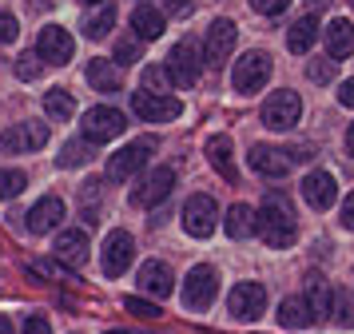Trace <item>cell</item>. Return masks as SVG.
<instances>
[{
    "label": "cell",
    "instance_id": "cell-1",
    "mask_svg": "<svg viewBox=\"0 0 354 334\" xmlns=\"http://www.w3.org/2000/svg\"><path fill=\"white\" fill-rule=\"evenodd\" d=\"M255 235L267 243V247H290L295 243V235H299V223H295V211H290V203L279 195V191H271L267 199H263V207L255 211Z\"/></svg>",
    "mask_w": 354,
    "mask_h": 334
},
{
    "label": "cell",
    "instance_id": "cell-2",
    "mask_svg": "<svg viewBox=\"0 0 354 334\" xmlns=\"http://www.w3.org/2000/svg\"><path fill=\"white\" fill-rule=\"evenodd\" d=\"M128 127V115L120 108H108V104H96V108L84 111V140L88 143H108L115 136H124Z\"/></svg>",
    "mask_w": 354,
    "mask_h": 334
},
{
    "label": "cell",
    "instance_id": "cell-3",
    "mask_svg": "<svg viewBox=\"0 0 354 334\" xmlns=\"http://www.w3.org/2000/svg\"><path fill=\"white\" fill-rule=\"evenodd\" d=\"M267 80H271V56L259 52V48L243 52L239 60H235V68H231V84H235V92H259Z\"/></svg>",
    "mask_w": 354,
    "mask_h": 334
},
{
    "label": "cell",
    "instance_id": "cell-4",
    "mask_svg": "<svg viewBox=\"0 0 354 334\" xmlns=\"http://www.w3.org/2000/svg\"><path fill=\"white\" fill-rule=\"evenodd\" d=\"M151 151H156V140H131L128 147H120L115 156H108V179L112 183H128L131 175L144 171Z\"/></svg>",
    "mask_w": 354,
    "mask_h": 334
},
{
    "label": "cell",
    "instance_id": "cell-5",
    "mask_svg": "<svg viewBox=\"0 0 354 334\" xmlns=\"http://www.w3.org/2000/svg\"><path fill=\"white\" fill-rule=\"evenodd\" d=\"M299 120H303V100H299V92L283 88V92L267 95V104H263V124L267 127H274V131H290Z\"/></svg>",
    "mask_w": 354,
    "mask_h": 334
},
{
    "label": "cell",
    "instance_id": "cell-6",
    "mask_svg": "<svg viewBox=\"0 0 354 334\" xmlns=\"http://www.w3.org/2000/svg\"><path fill=\"white\" fill-rule=\"evenodd\" d=\"M215 290H219L215 267L199 263V267H192L187 279H183V306H187V310H207L211 302H215Z\"/></svg>",
    "mask_w": 354,
    "mask_h": 334
},
{
    "label": "cell",
    "instance_id": "cell-7",
    "mask_svg": "<svg viewBox=\"0 0 354 334\" xmlns=\"http://www.w3.org/2000/svg\"><path fill=\"white\" fill-rule=\"evenodd\" d=\"M215 223H219V203L211 195H192L183 203V231L192 239H207L215 231Z\"/></svg>",
    "mask_w": 354,
    "mask_h": 334
},
{
    "label": "cell",
    "instance_id": "cell-8",
    "mask_svg": "<svg viewBox=\"0 0 354 334\" xmlns=\"http://www.w3.org/2000/svg\"><path fill=\"white\" fill-rule=\"evenodd\" d=\"M131 259H136V239L128 231H112V235L104 239V251H100V267L108 279H120L124 270L131 267Z\"/></svg>",
    "mask_w": 354,
    "mask_h": 334
},
{
    "label": "cell",
    "instance_id": "cell-9",
    "mask_svg": "<svg viewBox=\"0 0 354 334\" xmlns=\"http://www.w3.org/2000/svg\"><path fill=\"white\" fill-rule=\"evenodd\" d=\"M199 48H195V40H179L176 48H171V56H167V76H171V84L176 88H192L195 80H199Z\"/></svg>",
    "mask_w": 354,
    "mask_h": 334
},
{
    "label": "cell",
    "instance_id": "cell-10",
    "mask_svg": "<svg viewBox=\"0 0 354 334\" xmlns=\"http://www.w3.org/2000/svg\"><path fill=\"white\" fill-rule=\"evenodd\" d=\"M131 111L144 120V124H167V120H176L183 104H179L176 95H151V92H131Z\"/></svg>",
    "mask_w": 354,
    "mask_h": 334
},
{
    "label": "cell",
    "instance_id": "cell-11",
    "mask_svg": "<svg viewBox=\"0 0 354 334\" xmlns=\"http://www.w3.org/2000/svg\"><path fill=\"white\" fill-rule=\"evenodd\" d=\"M48 143V124H36V120H24V124H12L4 136H0V151L8 156H20V151H40Z\"/></svg>",
    "mask_w": 354,
    "mask_h": 334
},
{
    "label": "cell",
    "instance_id": "cell-12",
    "mask_svg": "<svg viewBox=\"0 0 354 334\" xmlns=\"http://www.w3.org/2000/svg\"><path fill=\"white\" fill-rule=\"evenodd\" d=\"M227 310L243 322H251L267 310V286L263 283H235L231 295H227Z\"/></svg>",
    "mask_w": 354,
    "mask_h": 334
},
{
    "label": "cell",
    "instance_id": "cell-13",
    "mask_svg": "<svg viewBox=\"0 0 354 334\" xmlns=\"http://www.w3.org/2000/svg\"><path fill=\"white\" fill-rule=\"evenodd\" d=\"M235 40H239V28H235V20H215L207 28V36H203V60L211 64V68H219V64L235 52Z\"/></svg>",
    "mask_w": 354,
    "mask_h": 334
},
{
    "label": "cell",
    "instance_id": "cell-14",
    "mask_svg": "<svg viewBox=\"0 0 354 334\" xmlns=\"http://www.w3.org/2000/svg\"><path fill=\"white\" fill-rule=\"evenodd\" d=\"M36 56L44 64H68L76 56V40H72V32L60 28V24H48V28H40V40H36Z\"/></svg>",
    "mask_w": 354,
    "mask_h": 334
},
{
    "label": "cell",
    "instance_id": "cell-15",
    "mask_svg": "<svg viewBox=\"0 0 354 334\" xmlns=\"http://www.w3.org/2000/svg\"><path fill=\"white\" fill-rule=\"evenodd\" d=\"M171 187H176V171H171V167H156V171H147L144 179H140V187H131V203L156 207L171 195Z\"/></svg>",
    "mask_w": 354,
    "mask_h": 334
},
{
    "label": "cell",
    "instance_id": "cell-16",
    "mask_svg": "<svg viewBox=\"0 0 354 334\" xmlns=\"http://www.w3.org/2000/svg\"><path fill=\"white\" fill-rule=\"evenodd\" d=\"M171 286H176V275H171V267L167 263H160V259H147L144 267H140V290L144 295H151V299H171Z\"/></svg>",
    "mask_w": 354,
    "mask_h": 334
},
{
    "label": "cell",
    "instance_id": "cell-17",
    "mask_svg": "<svg viewBox=\"0 0 354 334\" xmlns=\"http://www.w3.org/2000/svg\"><path fill=\"white\" fill-rule=\"evenodd\" d=\"M247 163H251V171L267 175V179H283V175L290 171V156L283 147H267V143H255L251 156H247Z\"/></svg>",
    "mask_w": 354,
    "mask_h": 334
},
{
    "label": "cell",
    "instance_id": "cell-18",
    "mask_svg": "<svg viewBox=\"0 0 354 334\" xmlns=\"http://www.w3.org/2000/svg\"><path fill=\"white\" fill-rule=\"evenodd\" d=\"M303 199L315 211H330V203L338 199V179L330 171H310L303 179Z\"/></svg>",
    "mask_w": 354,
    "mask_h": 334
},
{
    "label": "cell",
    "instance_id": "cell-19",
    "mask_svg": "<svg viewBox=\"0 0 354 334\" xmlns=\"http://www.w3.org/2000/svg\"><path fill=\"white\" fill-rule=\"evenodd\" d=\"M24 223H28V231H32V235H48V231H56V227L64 223V199L44 195V199L24 215Z\"/></svg>",
    "mask_w": 354,
    "mask_h": 334
},
{
    "label": "cell",
    "instance_id": "cell-20",
    "mask_svg": "<svg viewBox=\"0 0 354 334\" xmlns=\"http://www.w3.org/2000/svg\"><path fill=\"white\" fill-rule=\"evenodd\" d=\"M322 40H326V60H335V64L346 60L354 52V24L338 16V20H330V24L322 28Z\"/></svg>",
    "mask_w": 354,
    "mask_h": 334
},
{
    "label": "cell",
    "instance_id": "cell-21",
    "mask_svg": "<svg viewBox=\"0 0 354 334\" xmlns=\"http://www.w3.org/2000/svg\"><path fill=\"white\" fill-rule=\"evenodd\" d=\"M56 263L84 267V263H88V235H84V231H76V227L60 231V239H56Z\"/></svg>",
    "mask_w": 354,
    "mask_h": 334
},
{
    "label": "cell",
    "instance_id": "cell-22",
    "mask_svg": "<svg viewBox=\"0 0 354 334\" xmlns=\"http://www.w3.org/2000/svg\"><path fill=\"white\" fill-rule=\"evenodd\" d=\"M303 302L310 306V315H315V318L330 315V302H335V295H330V283L322 279L319 270H310V275H306V295H303Z\"/></svg>",
    "mask_w": 354,
    "mask_h": 334
},
{
    "label": "cell",
    "instance_id": "cell-23",
    "mask_svg": "<svg viewBox=\"0 0 354 334\" xmlns=\"http://www.w3.org/2000/svg\"><path fill=\"white\" fill-rule=\"evenodd\" d=\"M163 12L160 8H151V4H140L136 12H131V28H136V40H160L163 36Z\"/></svg>",
    "mask_w": 354,
    "mask_h": 334
},
{
    "label": "cell",
    "instance_id": "cell-24",
    "mask_svg": "<svg viewBox=\"0 0 354 334\" xmlns=\"http://www.w3.org/2000/svg\"><path fill=\"white\" fill-rule=\"evenodd\" d=\"M84 76H88V84H92L96 92H120V88H124L120 68H115L112 60H100V56L88 64V72H84Z\"/></svg>",
    "mask_w": 354,
    "mask_h": 334
},
{
    "label": "cell",
    "instance_id": "cell-25",
    "mask_svg": "<svg viewBox=\"0 0 354 334\" xmlns=\"http://www.w3.org/2000/svg\"><path fill=\"white\" fill-rule=\"evenodd\" d=\"M207 159H211V167L223 175L227 183H235V179H239L235 163H231V140H227V136H211V140H207Z\"/></svg>",
    "mask_w": 354,
    "mask_h": 334
},
{
    "label": "cell",
    "instance_id": "cell-26",
    "mask_svg": "<svg viewBox=\"0 0 354 334\" xmlns=\"http://www.w3.org/2000/svg\"><path fill=\"white\" fill-rule=\"evenodd\" d=\"M315 40H319V20H315V16H303V20H295L287 28V48L295 56H299V52H310Z\"/></svg>",
    "mask_w": 354,
    "mask_h": 334
},
{
    "label": "cell",
    "instance_id": "cell-27",
    "mask_svg": "<svg viewBox=\"0 0 354 334\" xmlns=\"http://www.w3.org/2000/svg\"><path fill=\"white\" fill-rule=\"evenodd\" d=\"M279 322H283L287 331H306V326L315 322V315H310V306H306L303 299H295V295H290V299L279 302Z\"/></svg>",
    "mask_w": 354,
    "mask_h": 334
},
{
    "label": "cell",
    "instance_id": "cell-28",
    "mask_svg": "<svg viewBox=\"0 0 354 334\" xmlns=\"http://www.w3.org/2000/svg\"><path fill=\"white\" fill-rule=\"evenodd\" d=\"M223 231L231 239H247L255 231V211L247 203H231V211H227V219H223Z\"/></svg>",
    "mask_w": 354,
    "mask_h": 334
},
{
    "label": "cell",
    "instance_id": "cell-29",
    "mask_svg": "<svg viewBox=\"0 0 354 334\" xmlns=\"http://www.w3.org/2000/svg\"><path fill=\"white\" fill-rule=\"evenodd\" d=\"M112 24H115V4H100L96 12H88L84 16V36H88V40H104V36H108V32H112Z\"/></svg>",
    "mask_w": 354,
    "mask_h": 334
},
{
    "label": "cell",
    "instance_id": "cell-30",
    "mask_svg": "<svg viewBox=\"0 0 354 334\" xmlns=\"http://www.w3.org/2000/svg\"><path fill=\"white\" fill-rule=\"evenodd\" d=\"M44 111H48L52 120H72V115H76V100H72L64 88H52V92L44 95Z\"/></svg>",
    "mask_w": 354,
    "mask_h": 334
},
{
    "label": "cell",
    "instance_id": "cell-31",
    "mask_svg": "<svg viewBox=\"0 0 354 334\" xmlns=\"http://www.w3.org/2000/svg\"><path fill=\"white\" fill-rule=\"evenodd\" d=\"M167 88H171V76H167V68H160V64H147V68H144V92L167 95Z\"/></svg>",
    "mask_w": 354,
    "mask_h": 334
},
{
    "label": "cell",
    "instance_id": "cell-32",
    "mask_svg": "<svg viewBox=\"0 0 354 334\" xmlns=\"http://www.w3.org/2000/svg\"><path fill=\"white\" fill-rule=\"evenodd\" d=\"M88 156H92V151H88V140H72V143L60 147L56 163H60V167H80V163H88Z\"/></svg>",
    "mask_w": 354,
    "mask_h": 334
},
{
    "label": "cell",
    "instance_id": "cell-33",
    "mask_svg": "<svg viewBox=\"0 0 354 334\" xmlns=\"http://www.w3.org/2000/svg\"><path fill=\"white\" fill-rule=\"evenodd\" d=\"M24 187H28V175L24 171H17V167H4L0 171V199H17Z\"/></svg>",
    "mask_w": 354,
    "mask_h": 334
},
{
    "label": "cell",
    "instance_id": "cell-34",
    "mask_svg": "<svg viewBox=\"0 0 354 334\" xmlns=\"http://www.w3.org/2000/svg\"><path fill=\"white\" fill-rule=\"evenodd\" d=\"M12 72H17V80H24V84H28V80H40V72H44V60H40V56H32V52H24V56L12 64Z\"/></svg>",
    "mask_w": 354,
    "mask_h": 334
},
{
    "label": "cell",
    "instance_id": "cell-35",
    "mask_svg": "<svg viewBox=\"0 0 354 334\" xmlns=\"http://www.w3.org/2000/svg\"><path fill=\"white\" fill-rule=\"evenodd\" d=\"M140 60V40H115V52H112V64L124 68V64H136Z\"/></svg>",
    "mask_w": 354,
    "mask_h": 334
},
{
    "label": "cell",
    "instance_id": "cell-36",
    "mask_svg": "<svg viewBox=\"0 0 354 334\" xmlns=\"http://www.w3.org/2000/svg\"><path fill=\"white\" fill-rule=\"evenodd\" d=\"M124 306H128V315L160 318V306H156V302H147V299H140V295H128V299H124Z\"/></svg>",
    "mask_w": 354,
    "mask_h": 334
},
{
    "label": "cell",
    "instance_id": "cell-37",
    "mask_svg": "<svg viewBox=\"0 0 354 334\" xmlns=\"http://www.w3.org/2000/svg\"><path fill=\"white\" fill-rule=\"evenodd\" d=\"M338 64L335 60H310V68H306V76L315 80V84H326V80H335Z\"/></svg>",
    "mask_w": 354,
    "mask_h": 334
},
{
    "label": "cell",
    "instance_id": "cell-38",
    "mask_svg": "<svg viewBox=\"0 0 354 334\" xmlns=\"http://www.w3.org/2000/svg\"><path fill=\"white\" fill-rule=\"evenodd\" d=\"M20 36V24H17V16H0V44H12V40H17Z\"/></svg>",
    "mask_w": 354,
    "mask_h": 334
},
{
    "label": "cell",
    "instance_id": "cell-39",
    "mask_svg": "<svg viewBox=\"0 0 354 334\" xmlns=\"http://www.w3.org/2000/svg\"><path fill=\"white\" fill-rule=\"evenodd\" d=\"M32 275H44V279H64V263H48V259H40V263H32Z\"/></svg>",
    "mask_w": 354,
    "mask_h": 334
},
{
    "label": "cell",
    "instance_id": "cell-40",
    "mask_svg": "<svg viewBox=\"0 0 354 334\" xmlns=\"http://www.w3.org/2000/svg\"><path fill=\"white\" fill-rule=\"evenodd\" d=\"M287 4L290 0H251V8L263 16H279V12H287Z\"/></svg>",
    "mask_w": 354,
    "mask_h": 334
},
{
    "label": "cell",
    "instance_id": "cell-41",
    "mask_svg": "<svg viewBox=\"0 0 354 334\" xmlns=\"http://www.w3.org/2000/svg\"><path fill=\"white\" fill-rule=\"evenodd\" d=\"M24 334H52L48 318H44V315H28V322H24Z\"/></svg>",
    "mask_w": 354,
    "mask_h": 334
},
{
    "label": "cell",
    "instance_id": "cell-42",
    "mask_svg": "<svg viewBox=\"0 0 354 334\" xmlns=\"http://www.w3.org/2000/svg\"><path fill=\"white\" fill-rule=\"evenodd\" d=\"M338 104H342V108H354V76L338 84Z\"/></svg>",
    "mask_w": 354,
    "mask_h": 334
},
{
    "label": "cell",
    "instance_id": "cell-43",
    "mask_svg": "<svg viewBox=\"0 0 354 334\" xmlns=\"http://www.w3.org/2000/svg\"><path fill=\"white\" fill-rule=\"evenodd\" d=\"M342 227H346V231H354V191L346 195V203H342Z\"/></svg>",
    "mask_w": 354,
    "mask_h": 334
},
{
    "label": "cell",
    "instance_id": "cell-44",
    "mask_svg": "<svg viewBox=\"0 0 354 334\" xmlns=\"http://www.w3.org/2000/svg\"><path fill=\"white\" fill-rule=\"evenodd\" d=\"M187 4H192V0H163V12H187Z\"/></svg>",
    "mask_w": 354,
    "mask_h": 334
},
{
    "label": "cell",
    "instance_id": "cell-45",
    "mask_svg": "<svg viewBox=\"0 0 354 334\" xmlns=\"http://www.w3.org/2000/svg\"><path fill=\"white\" fill-rule=\"evenodd\" d=\"M326 4H330V0H306V8H310V12H319V8H326Z\"/></svg>",
    "mask_w": 354,
    "mask_h": 334
},
{
    "label": "cell",
    "instance_id": "cell-46",
    "mask_svg": "<svg viewBox=\"0 0 354 334\" xmlns=\"http://www.w3.org/2000/svg\"><path fill=\"white\" fill-rule=\"evenodd\" d=\"M346 151H351V156H354V124L346 127Z\"/></svg>",
    "mask_w": 354,
    "mask_h": 334
},
{
    "label": "cell",
    "instance_id": "cell-47",
    "mask_svg": "<svg viewBox=\"0 0 354 334\" xmlns=\"http://www.w3.org/2000/svg\"><path fill=\"white\" fill-rule=\"evenodd\" d=\"M0 334H17V331H12V322H8L4 315H0Z\"/></svg>",
    "mask_w": 354,
    "mask_h": 334
},
{
    "label": "cell",
    "instance_id": "cell-48",
    "mask_svg": "<svg viewBox=\"0 0 354 334\" xmlns=\"http://www.w3.org/2000/svg\"><path fill=\"white\" fill-rule=\"evenodd\" d=\"M80 4H104V0H80Z\"/></svg>",
    "mask_w": 354,
    "mask_h": 334
},
{
    "label": "cell",
    "instance_id": "cell-49",
    "mask_svg": "<svg viewBox=\"0 0 354 334\" xmlns=\"http://www.w3.org/2000/svg\"><path fill=\"white\" fill-rule=\"evenodd\" d=\"M112 334H128V331H112Z\"/></svg>",
    "mask_w": 354,
    "mask_h": 334
}]
</instances>
